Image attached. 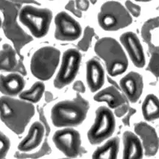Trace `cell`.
Instances as JSON below:
<instances>
[{"label":"cell","mask_w":159,"mask_h":159,"mask_svg":"<svg viewBox=\"0 0 159 159\" xmlns=\"http://www.w3.org/2000/svg\"><path fill=\"white\" fill-rule=\"evenodd\" d=\"M107 80H108L109 82L112 86H114V87H115L116 88H117V89H120V87L117 84V83L115 82V80H112V79H111L110 77H109V76H107Z\"/></svg>","instance_id":"e575fe53"},{"label":"cell","mask_w":159,"mask_h":159,"mask_svg":"<svg viewBox=\"0 0 159 159\" xmlns=\"http://www.w3.org/2000/svg\"><path fill=\"white\" fill-rule=\"evenodd\" d=\"M10 147V141L6 135L0 130V159L7 156Z\"/></svg>","instance_id":"4316f807"},{"label":"cell","mask_w":159,"mask_h":159,"mask_svg":"<svg viewBox=\"0 0 159 159\" xmlns=\"http://www.w3.org/2000/svg\"><path fill=\"white\" fill-rule=\"evenodd\" d=\"M75 2L76 7L81 11H87L89 7V0H75Z\"/></svg>","instance_id":"4dcf8cb0"},{"label":"cell","mask_w":159,"mask_h":159,"mask_svg":"<svg viewBox=\"0 0 159 159\" xmlns=\"http://www.w3.org/2000/svg\"><path fill=\"white\" fill-rule=\"evenodd\" d=\"M136 134L139 136L145 154L148 157L155 156L159 148V139L155 129L145 122H139L134 125Z\"/></svg>","instance_id":"8fae6325"},{"label":"cell","mask_w":159,"mask_h":159,"mask_svg":"<svg viewBox=\"0 0 159 159\" xmlns=\"http://www.w3.org/2000/svg\"><path fill=\"white\" fill-rule=\"evenodd\" d=\"M142 111L144 119L147 121H152L159 119V98L152 94L147 95L143 102Z\"/></svg>","instance_id":"7402d4cb"},{"label":"cell","mask_w":159,"mask_h":159,"mask_svg":"<svg viewBox=\"0 0 159 159\" xmlns=\"http://www.w3.org/2000/svg\"><path fill=\"white\" fill-rule=\"evenodd\" d=\"M45 100L47 103H49L53 100V95L50 91L45 92Z\"/></svg>","instance_id":"836d02e7"},{"label":"cell","mask_w":159,"mask_h":159,"mask_svg":"<svg viewBox=\"0 0 159 159\" xmlns=\"http://www.w3.org/2000/svg\"><path fill=\"white\" fill-rule=\"evenodd\" d=\"M86 79L92 93L97 92L105 82V71L101 62L96 58L89 60L86 64Z\"/></svg>","instance_id":"5bb4252c"},{"label":"cell","mask_w":159,"mask_h":159,"mask_svg":"<svg viewBox=\"0 0 159 159\" xmlns=\"http://www.w3.org/2000/svg\"><path fill=\"white\" fill-rule=\"evenodd\" d=\"M49 1H53V0H49Z\"/></svg>","instance_id":"ab89813d"},{"label":"cell","mask_w":159,"mask_h":159,"mask_svg":"<svg viewBox=\"0 0 159 159\" xmlns=\"http://www.w3.org/2000/svg\"><path fill=\"white\" fill-rule=\"evenodd\" d=\"M16 51L11 45L5 43L0 51V71H13L16 70L18 61L16 58Z\"/></svg>","instance_id":"44dd1931"},{"label":"cell","mask_w":159,"mask_h":159,"mask_svg":"<svg viewBox=\"0 0 159 159\" xmlns=\"http://www.w3.org/2000/svg\"><path fill=\"white\" fill-rule=\"evenodd\" d=\"M136 112V110L133 107H130L128 112H127L126 115L124 116L123 118V123L125 126H130V120L133 115Z\"/></svg>","instance_id":"1f68e13d"},{"label":"cell","mask_w":159,"mask_h":159,"mask_svg":"<svg viewBox=\"0 0 159 159\" xmlns=\"http://www.w3.org/2000/svg\"><path fill=\"white\" fill-rule=\"evenodd\" d=\"M124 159H139L143 157V148L138 136L130 131H125L123 134Z\"/></svg>","instance_id":"ac0fdd59"},{"label":"cell","mask_w":159,"mask_h":159,"mask_svg":"<svg viewBox=\"0 0 159 159\" xmlns=\"http://www.w3.org/2000/svg\"><path fill=\"white\" fill-rule=\"evenodd\" d=\"M136 1H138V2H148V1H150L151 0H135Z\"/></svg>","instance_id":"8d00e7d4"},{"label":"cell","mask_w":159,"mask_h":159,"mask_svg":"<svg viewBox=\"0 0 159 159\" xmlns=\"http://www.w3.org/2000/svg\"><path fill=\"white\" fill-rule=\"evenodd\" d=\"M115 125V116L111 110L105 106L98 107L94 123L87 133L89 143L98 145L109 138L114 133Z\"/></svg>","instance_id":"52a82bcc"},{"label":"cell","mask_w":159,"mask_h":159,"mask_svg":"<svg viewBox=\"0 0 159 159\" xmlns=\"http://www.w3.org/2000/svg\"><path fill=\"white\" fill-rule=\"evenodd\" d=\"M56 148L69 158H76L81 151V138L78 131L72 127H63L53 134Z\"/></svg>","instance_id":"9c48e42d"},{"label":"cell","mask_w":159,"mask_h":159,"mask_svg":"<svg viewBox=\"0 0 159 159\" xmlns=\"http://www.w3.org/2000/svg\"><path fill=\"white\" fill-rule=\"evenodd\" d=\"M44 89L45 85L43 82L42 80L37 81L29 89L21 92L19 94V98L30 103H35L42 98Z\"/></svg>","instance_id":"603a6c76"},{"label":"cell","mask_w":159,"mask_h":159,"mask_svg":"<svg viewBox=\"0 0 159 159\" xmlns=\"http://www.w3.org/2000/svg\"><path fill=\"white\" fill-rule=\"evenodd\" d=\"M125 7L127 9L128 11L131 13L133 16L138 17L141 14V8L138 5L133 3L131 1L127 0L125 2Z\"/></svg>","instance_id":"83f0119b"},{"label":"cell","mask_w":159,"mask_h":159,"mask_svg":"<svg viewBox=\"0 0 159 159\" xmlns=\"http://www.w3.org/2000/svg\"><path fill=\"white\" fill-rule=\"evenodd\" d=\"M98 102H106L109 107L115 109L127 102L119 89L111 85L98 91L94 96Z\"/></svg>","instance_id":"d6986e66"},{"label":"cell","mask_w":159,"mask_h":159,"mask_svg":"<svg viewBox=\"0 0 159 159\" xmlns=\"http://www.w3.org/2000/svg\"><path fill=\"white\" fill-rule=\"evenodd\" d=\"M95 32L93 28L89 26L86 27L85 28L82 38L78 43V49L84 52L87 51L91 46L93 38Z\"/></svg>","instance_id":"cb8c5ba5"},{"label":"cell","mask_w":159,"mask_h":159,"mask_svg":"<svg viewBox=\"0 0 159 159\" xmlns=\"http://www.w3.org/2000/svg\"><path fill=\"white\" fill-rule=\"evenodd\" d=\"M141 35L150 52H159V16L150 19L144 23Z\"/></svg>","instance_id":"2e32d148"},{"label":"cell","mask_w":159,"mask_h":159,"mask_svg":"<svg viewBox=\"0 0 159 159\" xmlns=\"http://www.w3.org/2000/svg\"><path fill=\"white\" fill-rule=\"evenodd\" d=\"M2 19H1V16H0V28L2 26Z\"/></svg>","instance_id":"74e56055"},{"label":"cell","mask_w":159,"mask_h":159,"mask_svg":"<svg viewBox=\"0 0 159 159\" xmlns=\"http://www.w3.org/2000/svg\"><path fill=\"white\" fill-rule=\"evenodd\" d=\"M81 60L82 55L76 49L70 48L64 52L60 68L53 81L55 88L62 89L74 80L80 69Z\"/></svg>","instance_id":"ba28073f"},{"label":"cell","mask_w":159,"mask_h":159,"mask_svg":"<svg viewBox=\"0 0 159 159\" xmlns=\"http://www.w3.org/2000/svg\"><path fill=\"white\" fill-rule=\"evenodd\" d=\"M129 105L127 102H125L124 104H123L121 106H118V107L115 108L114 111V114L117 117L121 118L123 116L127 114L129 109Z\"/></svg>","instance_id":"f546056e"},{"label":"cell","mask_w":159,"mask_h":159,"mask_svg":"<svg viewBox=\"0 0 159 159\" xmlns=\"http://www.w3.org/2000/svg\"><path fill=\"white\" fill-rule=\"evenodd\" d=\"M51 152V148L47 142V140H45L42 147L37 152L27 154H25V152H24V154H20L19 152H16L15 154V157L17 158H37V157L43 156L46 154H48Z\"/></svg>","instance_id":"d4e9b609"},{"label":"cell","mask_w":159,"mask_h":159,"mask_svg":"<svg viewBox=\"0 0 159 159\" xmlns=\"http://www.w3.org/2000/svg\"><path fill=\"white\" fill-rule=\"evenodd\" d=\"M50 9L27 5L20 9L19 20L35 38H42L48 33L52 20Z\"/></svg>","instance_id":"277c9868"},{"label":"cell","mask_w":159,"mask_h":159,"mask_svg":"<svg viewBox=\"0 0 159 159\" xmlns=\"http://www.w3.org/2000/svg\"><path fill=\"white\" fill-rule=\"evenodd\" d=\"M45 133L43 124L35 121L31 125L27 136L19 143L18 150L24 152L35 150L42 143Z\"/></svg>","instance_id":"9a60e30c"},{"label":"cell","mask_w":159,"mask_h":159,"mask_svg":"<svg viewBox=\"0 0 159 159\" xmlns=\"http://www.w3.org/2000/svg\"><path fill=\"white\" fill-rule=\"evenodd\" d=\"M60 50L52 46H44L36 51L32 56L30 70L32 75L42 81L49 80L59 64Z\"/></svg>","instance_id":"5b68a950"},{"label":"cell","mask_w":159,"mask_h":159,"mask_svg":"<svg viewBox=\"0 0 159 159\" xmlns=\"http://www.w3.org/2000/svg\"><path fill=\"white\" fill-rule=\"evenodd\" d=\"M73 89L79 93H84L86 89L85 85L81 80H77L73 85Z\"/></svg>","instance_id":"d6a6232c"},{"label":"cell","mask_w":159,"mask_h":159,"mask_svg":"<svg viewBox=\"0 0 159 159\" xmlns=\"http://www.w3.org/2000/svg\"><path fill=\"white\" fill-rule=\"evenodd\" d=\"M93 4H96V2H97V1L98 0H89Z\"/></svg>","instance_id":"d590c367"},{"label":"cell","mask_w":159,"mask_h":159,"mask_svg":"<svg viewBox=\"0 0 159 159\" xmlns=\"http://www.w3.org/2000/svg\"><path fill=\"white\" fill-rule=\"evenodd\" d=\"M94 51L105 62L110 76H119L127 70V57L121 45L114 38L103 37L97 40Z\"/></svg>","instance_id":"3957f363"},{"label":"cell","mask_w":159,"mask_h":159,"mask_svg":"<svg viewBox=\"0 0 159 159\" xmlns=\"http://www.w3.org/2000/svg\"><path fill=\"white\" fill-rule=\"evenodd\" d=\"M1 40H2V39H1V37H0V42H1Z\"/></svg>","instance_id":"f35d334b"},{"label":"cell","mask_w":159,"mask_h":159,"mask_svg":"<svg viewBox=\"0 0 159 159\" xmlns=\"http://www.w3.org/2000/svg\"><path fill=\"white\" fill-rule=\"evenodd\" d=\"M55 38L62 42H71L79 39L82 34L80 23L64 11L58 13L54 19Z\"/></svg>","instance_id":"30bf717a"},{"label":"cell","mask_w":159,"mask_h":159,"mask_svg":"<svg viewBox=\"0 0 159 159\" xmlns=\"http://www.w3.org/2000/svg\"><path fill=\"white\" fill-rule=\"evenodd\" d=\"M89 108V101L78 93L73 99L59 102L53 106L51 114L52 122L59 128L80 125L85 120Z\"/></svg>","instance_id":"7a4b0ae2"},{"label":"cell","mask_w":159,"mask_h":159,"mask_svg":"<svg viewBox=\"0 0 159 159\" xmlns=\"http://www.w3.org/2000/svg\"><path fill=\"white\" fill-rule=\"evenodd\" d=\"M120 140L118 136L109 139L102 146L98 147L92 155L94 159H116L120 150Z\"/></svg>","instance_id":"ffe728a7"},{"label":"cell","mask_w":159,"mask_h":159,"mask_svg":"<svg viewBox=\"0 0 159 159\" xmlns=\"http://www.w3.org/2000/svg\"><path fill=\"white\" fill-rule=\"evenodd\" d=\"M120 42L126 50L134 66L142 68L145 64V57L141 42L137 35L131 31L120 36Z\"/></svg>","instance_id":"7c38bea8"},{"label":"cell","mask_w":159,"mask_h":159,"mask_svg":"<svg viewBox=\"0 0 159 159\" xmlns=\"http://www.w3.org/2000/svg\"><path fill=\"white\" fill-rule=\"evenodd\" d=\"M120 87L131 103H136L143 91L142 76L138 72L130 71L120 80Z\"/></svg>","instance_id":"4fadbf2b"},{"label":"cell","mask_w":159,"mask_h":159,"mask_svg":"<svg viewBox=\"0 0 159 159\" xmlns=\"http://www.w3.org/2000/svg\"><path fill=\"white\" fill-rule=\"evenodd\" d=\"M150 59L147 66V70L154 76L159 78V52H150Z\"/></svg>","instance_id":"484cf974"},{"label":"cell","mask_w":159,"mask_h":159,"mask_svg":"<svg viewBox=\"0 0 159 159\" xmlns=\"http://www.w3.org/2000/svg\"><path fill=\"white\" fill-rule=\"evenodd\" d=\"M65 9L69 11H70L71 13H73L75 16L78 18H81L82 17V11H80L79 9L76 7L75 5V2L73 0H70L67 4L65 6Z\"/></svg>","instance_id":"f1b7e54d"},{"label":"cell","mask_w":159,"mask_h":159,"mask_svg":"<svg viewBox=\"0 0 159 159\" xmlns=\"http://www.w3.org/2000/svg\"><path fill=\"white\" fill-rule=\"evenodd\" d=\"M25 84L24 78L18 73H11L7 75L0 74V92L4 96H17L22 92Z\"/></svg>","instance_id":"e0dca14e"},{"label":"cell","mask_w":159,"mask_h":159,"mask_svg":"<svg viewBox=\"0 0 159 159\" xmlns=\"http://www.w3.org/2000/svg\"><path fill=\"white\" fill-rule=\"evenodd\" d=\"M98 22L105 31H114L128 27L132 22L130 13L117 1L105 2L98 14Z\"/></svg>","instance_id":"8992f818"},{"label":"cell","mask_w":159,"mask_h":159,"mask_svg":"<svg viewBox=\"0 0 159 159\" xmlns=\"http://www.w3.org/2000/svg\"><path fill=\"white\" fill-rule=\"evenodd\" d=\"M34 114L32 103L7 96L0 97V118L16 134L23 133Z\"/></svg>","instance_id":"6da1fadb"}]
</instances>
